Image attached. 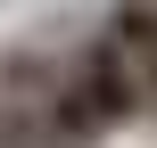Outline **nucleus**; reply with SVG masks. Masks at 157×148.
<instances>
[{
	"label": "nucleus",
	"instance_id": "nucleus-1",
	"mask_svg": "<svg viewBox=\"0 0 157 148\" xmlns=\"http://www.w3.org/2000/svg\"><path fill=\"white\" fill-rule=\"evenodd\" d=\"M75 82H83V99L99 107V124H108V132H124V124H141V115H149V82L132 74V58H124L108 33H91V41H83Z\"/></svg>",
	"mask_w": 157,
	"mask_h": 148
},
{
	"label": "nucleus",
	"instance_id": "nucleus-2",
	"mask_svg": "<svg viewBox=\"0 0 157 148\" xmlns=\"http://www.w3.org/2000/svg\"><path fill=\"white\" fill-rule=\"evenodd\" d=\"M99 33H108V41L132 58V74L149 82V99H157V0H108Z\"/></svg>",
	"mask_w": 157,
	"mask_h": 148
},
{
	"label": "nucleus",
	"instance_id": "nucleus-3",
	"mask_svg": "<svg viewBox=\"0 0 157 148\" xmlns=\"http://www.w3.org/2000/svg\"><path fill=\"white\" fill-rule=\"evenodd\" d=\"M41 140H50V148H99V140H108V124H99V107L83 99V82H75V74H66V82H58V99L41 107Z\"/></svg>",
	"mask_w": 157,
	"mask_h": 148
}]
</instances>
